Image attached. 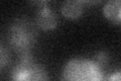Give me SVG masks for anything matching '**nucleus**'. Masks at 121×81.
I'll return each mask as SVG.
<instances>
[{"mask_svg": "<svg viewBox=\"0 0 121 81\" xmlns=\"http://www.w3.org/2000/svg\"><path fill=\"white\" fill-rule=\"evenodd\" d=\"M36 41V25L27 17H17L10 24L8 29L9 45L21 57L30 55Z\"/></svg>", "mask_w": 121, "mask_h": 81, "instance_id": "f257e3e1", "label": "nucleus"}, {"mask_svg": "<svg viewBox=\"0 0 121 81\" xmlns=\"http://www.w3.org/2000/svg\"><path fill=\"white\" fill-rule=\"evenodd\" d=\"M60 81H104L103 68L94 60L73 58L64 66Z\"/></svg>", "mask_w": 121, "mask_h": 81, "instance_id": "f03ea898", "label": "nucleus"}, {"mask_svg": "<svg viewBox=\"0 0 121 81\" xmlns=\"http://www.w3.org/2000/svg\"><path fill=\"white\" fill-rule=\"evenodd\" d=\"M10 81H51L50 75L43 65L31 55L22 56L10 74Z\"/></svg>", "mask_w": 121, "mask_h": 81, "instance_id": "7ed1b4c3", "label": "nucleus"}, {"mask_svg": "<svg viewBox=\"0 0 121 81\" xmlns=\"http://www.w3.org/2000/svg\"><path fill=\"white\" fill-rule=\"evenodd\" d=\"M33 4L39 5V10L36 12L35 17V25L41 30L48 32V30L55 29L59 24L58 15L48 6V1L35 2Z\"/></svg>", "mask_w": 121, "mask_h": 81, "instance_id": "20e7f679", "label": "nucleus"}, {"mask_svg": "<svg viewBox=\"0 0 121 81\" xmlns=\"http://www.w3.org/2000/svg\"><path fill=\"white\" fill-rule=\"evenodd\" d=\"M84 1H67L64 2L60 7V12L65 17L69 19L80 18L85 11Z\"/></svg>", "mask_w": 121, "mask_h": 81, "instance_id": "39448f33", "label": "nucleus"}, {"mask_svg": "<svg viewBox=\"0 0 121 81\" xmlns=\"http://www.w3.org/2000/svg\"><path fill=\"white\" fill-rule=\"evenodd\" d=\"M120 6L121 3L119 0H110L106 2L103 7V14L104 16L109 19L111 22L116 24H120L121 13H120Z\"/></svg>", "mask_w": 121, "mask_h": 81, "instance_id": "423d86ee", "label": "nucleus"}, {"mask_svg": "<svg viewBox=\"0 0 121 81\" xmlns=\"http://www.w3.org/2000/svg\"><path fill=\"white\" fill-rule=\"evenodd\" d=\"M10 63V53L4 45L0 43V71H2Z\"/></svg>", "mask_w": 121, "mask_h": 81, "instance_id": "0eeeda50", "label": "nucleus"}, {"mask_svg": "<svg viewBox=\"0 0 121 81\" xmlns=\"http://www.w3.org/2000/svg\"><path fill=\"white\" fill-rule=\"evenodd\" d=\"M108 60H109V56H108V54L106 53V52H104V51H101V52H99L96 55V57H95V62L99 65V66H101L102 68H103L104 66H106L107 65V63H108Z\"/></svg>", "mask_w": 121, "mask_h": 81, "instance_id": "6e6552de", "label": "nucleus"}, {"mask_svg": "<svg viewBox=\"0 0 121 81\" xmlns=\"http://www.w3.org/2000/svg\"><path fill=\"white\" fill-rule=\"evenodd\" d=\"M120 77H121L120 70H117L114 73H112V74L109 75L105 81H120Z\"/></svg>", "mask_w": 121, "mask_h": 81, "instance_id": "1a4fd4ad", "label": "nucleus"}]
</instances>
